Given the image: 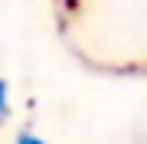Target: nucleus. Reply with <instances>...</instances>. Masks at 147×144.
Masks as SVG:
<instances>
[{
	"mask_svg": "<svg viewBox=\"0 0 147 144\" xmlns=\"http://www.w3.org/2000/svg\"><path fill=\"white\" fill-rule=\"evenodd\" d=\"M10 115V89H7V82L0 79V121Z\"/></svg>",
	"mask_w": 147,
	"mask_h": 144,
	"instance_id": "1",
	"label": "nucleus"
},
{
	"mask_svg": "<svg viewBox=\"0 0 147 144\" xmlns=\"http://www.w3.org/2000/svg\"><path fill=\"white\" fill-rule=\"evenodd\" d=\"M16 144H49V141H42V138H36V134H30V131H23L20 138H16Z\"/></svg>",
	"mask_w": 147,
	"mask_h": 144,
	"instance_id": "2",
	"label": "nucleus"
}]
</instances>
